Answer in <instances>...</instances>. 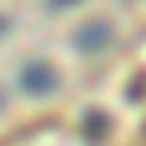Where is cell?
<instances>
[{"mask_svg": "<svg viewBox=\"0 0 146 146\" xmlns=\"http://www.w3.org/2000/svg\"><path fill=\"white\" fill-rule=\"evenodd\" d=\"M0 146H146V111L130 119L44 115L0 134Z\"/></svg>", "mask_w": 146, "mask_h": 146, "instance_id": "cell-1", "label": "cell"}]
</instances>
